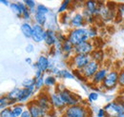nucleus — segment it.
Segmentation results:
<instances>
[{
    "label": "nucleus",
    "mask_w": 124,
    "mask_h": 117,
    "mask_svg": "<svg viewBox=\"0 0 124 117\" xmlns=\"http://www.w3.org/2000/svg\"><path fill=\"white\" fill-rule=\"evenodd\" d=\"M24 4L27 6V8L31 11V12H33V11H36V6H35V2L32 1V0H25L23 1Z\"/></svg>",
    "instance_id": "nucleus-37"
},
{
    "label": "nucleus",
    "mask_w": 124,
    "mask_h": 117,
    "mask_svg": "<svg viewBox=\"0 0 124 117\" xmlns=\"http://www.w3.org/2000/svg\"><path fill=\"white\" fill-rule=\"evenodd\" d=\"M34 90H35V88L32 87V88H22V90H21V93H20V96H19V99H18V102L19 104H23V103L29 102L30 98L32 96V94L34 93ZM31 101V100H30Z\"/></svg>",
    "instance_id": "nucleus-17"
},
{
    "label": "nucleus",
    "mask_w": 124,
    "mask_h": 117,
    "mask_svg": "<svg viewBox=\"0 0 124 117\" xmlns=\"http://www.w3.org/2000/svg\"><path fill=\"white\" fill-rule=\"evenodd\" d=\"M81 14H82L83 17H84V19H85V23H86V24H88L89 26H92L93 23H94L96 17H94L93 14L90 13L88 10H86L84 7H83V9H82Z\"/></svg>",
    "instance_id": "nucleus-21"
},
{
    "label": "nucleus",
    "mask_w": 124,
    "mask_h": 117,
    "mask_svg": "<svg viewBox=\"0 0 124 117\" xmlns=\"http://www.w3.org/2000/svg\"><path fill=\"white\" fill-rule=\"evenodd\" d=\"M26 51H28V52H31V51H33V46L31 44H29L27 47H26Z\"/></svg>",
    "instance_id": "nucleus-45"
},
{
    "label": "nucleus",
    "mask_w": 124,
    "mask_h": 117,
    "mask_svg": "<svg viewBox=\"0 0 124 117\" xmlns=\"http://www.w3.org/2000/svg\"><path fill=\"white\" fill-rule=\"evenodd\" d=\"M1 3H2V4H5V5L9 6V7H10V5H11V3H10L9 1H7V0H1Z\"/></svg>",
    "instance_id": "nucleus-46"
},
{
    "label": "nucleus",
    "mask_w": 124,
    "mask_h": 117,
    "mask_svg": "<svg viewBox=\"0 0 124 117\" xmlns=\"http://www.w3.org/2000/svg\"><path fill=\"white\" fill-rule=\"evenodd\" d=\"M21 32L26 38H31L32 35V25H31L29 22H25L20 27Z\"/></svg>",
    "instance_id": "nucleus-22"
},
{
    "label": "nucleus",
    "mask_w": 124,
    "mask_h": 117,
    "mask_svg": "<svg viewBox=\"0 0 124 117\" xmlns=\"http://www.w3.org/2000/svg\"><path fill=\"white\" fill-rule=\"evenodd\" d=\"M0 107H1V110H4L6 108H11L13 107V104L10 102V100L7 98V96H2L1 97V100H0Z\"/></svg>",
    "instance_id": "nucleus-29"
},
{
    "label": "nucleus",
    "mask_w": 124,
    "mask_h": 117,
    "mask_svg": "<svg viewBox=\"0 0 124 117\" xmlns=\"http://www.w3.org/2000/svg\"><path fill=\"white\" fill-rule=\"evenodd\" d=\"M33 19H34L35 24L44 27L47 22V15L46 14H43V13L35 12L34 15H33Z\"/></svg>",
    "instance_id": "nucleus-20"
},
{
    "label": "nucleus",
    "mask_w": 124,
    "mask_h": 117,
    "mask_svg": "<svg viewBox=\"0 0 124 117\" xmlns=\"http://www.w3.org/2000/svg\"><path fill=\"white\" fill-rule=\"evenodd\" d=\"M31 12L29 9H26L23 12V14H22V18L25 19V20H31Z\"/></svg>",
    "instance_id": "nucleus-40"
},
{
    "label": "nucleus",
    "mask_w": 124,
    "mask_h": 117,
    "mask_svg": "<svg viewBox=\"0 0 124 117\" xmlns=\"http://www.w3.org/2000/svg\"><path fill=\"white\" fill-rule=\"evenodd\" d=\"M116 18H120V20L124 22V3L117 4V15Z\"/></svg>",
    "instance_id": "nucleus-33"
},
{
    "label": "nucleus",
    "mask_w": 124,
    "mask_h": 117,
    "mask_svg": "<svg viewBox=\"0 0 124 117\" xmlns=\"http://www.w3.org/2000/svg\"><path fill=\"white\" fill-rule=\"evenodd\" d=\"M33 68L34 69H39L42 73H46L47 71H49V69L51 68L49 59L47 58L45 55H40L37 59V62L35 64H33Z\"/></svg>",
    "instance_id": "nucleus-16"
},
{
    "label": "nucleus",
    "mask_w": 124,
    "mask_h": 117,
    "mask_svg": "<svg viewBox=\"0 0 124 117\" xmlns=\"http://www.w3.org/2000/svg\"><path fill=\"white\" fill-rule=\"evenodd\" d=\"M94 51V45L92 40H88L81 44L78 45L74 49L75 54H82V55H91Z\"/></svg>",
    "instance_id": "nucleus-8"
},
{
    "label": "nucleus",
    "mask_w": 124,
    "mask_h": 117,
    "mask_svg": "<svg viewBox=\"0 0 124 117\" xmlns=\"http://www.w3.org/2000/svg\"><path fill=\"white\" fill-rule=\"evenodd\" d=\"M44 84H45V87L47 88H54V87H56L57 86V82H56V78L54 75L53 74H50L45 77V80H44Z\"/></svg>",
    "instance_id": "nucleus-24"
},
{
    "label": "nucleus",
    "mask_w": 124,
    "mask_h": 117,
    "mask_svg": "<svg viewBox=\"0 0 124 117\" xmlns=\"http://www.w3.org/2000/svg\"><path fill=\"white\" fill-rule=\"evenodd\" d=\"M26 63H29V64H31V58H26Z\"/></svg>",
    "instance_id": "nucleus-47"
},
{
    "label": "nucleus",
    "mask_w": 124,
    "mask_h": 117,
    "mask_svg": "<svg viewBox=\"0 0 124 117\" xmlns=\"http://www.w3.org/2000/svg\"><path fill=\"white\" fill-rule=\"evenodd\" d=\"M104 110L111 117H118L124 112V103L120 100V98L116 99L107 104L104 107Z\"/></svg>",
    "instance_id": "nucleus-4"
},
{
    "label": "nucleus",
    "mask_w": 124,
    "mask_h": 117,
    "mask_svg": "<svg viewBox=\"0 0 124 117\" xmlns=\"http://www.w3.org/2000/svg\"><path fill=\"white\" fill-rule=\"evenodd\" d=\"M97 117H111L108 113L106 112V110L104 109H100L97 112Z\"/></svg>",
    "instance_id": "nucleus-42"
},
{
    "label": "nucleus",
    "mask_w": 124,
    "mask_h": 117,
    "mask_svg": "<svg viewBox=\"0 0 124 117\" xmlns=\"http://www.w3.org/2000/svg\"><path fill=\"white\" fill-rule=\"evenodd\" d=\"M98 99V93H96V92H90L89 93V96H88V100L90 101V102H93V101H96Z\"/></svg>",
    "instance_id": "nucleus-41"
},
{
    "label": "nucleus",
    "mask_w": 124,
    "mask_h": 117,
    "mask_svg": "<svg viewBox=\"0 0 124 117\" xmlns=\"http://www.w3.org/2000/svg\"><path fill=\"white\" fill-rule=\"evenodd\" d=\"M91 57H92V60H94V61L100 63L103 59V51L100 50H94L93 53L91 54Z\"/></svg>",
    "instance_id": "nucleus-26"
},
{
    "label": "nucleus",
    "mask_w": 124,
    "mask_h": 117,
    "mask_svg": "<svg viewBox=\"0 0 124 117\" xmlns=\"http://www.w3.org/2000/svg\"><path fill=\"white\" fill-rule=\"evenodd\" d=\"M85 19L81 13H75L71 17V23L70 26L73 29H79V28H84L85 25Z\"/></svg>",
    "instance_id": "nucleus-13"
},
{
    "label": "nucleus",
    "mask_w": 124,
    "mask_h": 117,
    "mask_svg": "<svg viewBox=\"0 0 124 117\" xmlns=\"http://www.w3.org/2000/svg\"><path fill=\"white\" fill-rule=\"evenodd\" d=\"M20 117H31V112L29 111V110H28V109H26V110L23 111V113L21 114V116Z\"/></svg>",
    "instance_id": "nucleus-44"
},
{
    "label": "nucleus",
    "mask_w": 124,
    "mask_h": 117,
    "mask_svg": "<svg viewBox=\"0 0 124 117\" xmlns=\"http://www.w3.org/2000/svg\"><path fill=\"white\" fill-rule=\"evenodd\" d=\"M46 29L44 27L37 25V24H32V35H31V39L35 42V43H40L42 41H44V35H45Z\"/></svg>",
    "instance_id": "nucleus-11"
},
{
    "label": "nucleus",
    "mask_w": 124,
    "mask_h": 117,
    "mask_svg": "<svg viewBox=\"0 0 124 117\" xmlns=\"http://www.w3.org/2000/svg\"><path fill=\"white\" fill-rule=\"evenodd\" d=\"M91 110L86 105L78 104L67 107L63 111V117H90Z\"/></svg>",
    "instance_id": "nucleus-1"
},
{
    "label": "nucleus",
    "mask_w": 124,
    "mask_h": 117,
    "mask_svg": "<svg viewBox=\"0 0 124 117\" xmlns=\"http://www.w3.org/2000/svg\"><path fill=\"white\" fill-rule=\"evenodd\" d=\"M100 68H101L100 63H98L94 60H92L84 69L81 70V73L87 80H91L94 76V74L99 71Z\"/></svg>",
    "instance_id": "nucleus-9"
},
{
    "label": "nucleus",
    "mask_w": 124,
    "mask_h": 117,
    "mask_svg": "<svg viewBox=\"0 0 124 117\" xmlns=\"http://www.w3.org/2000/svg\"><path fill=\"white\" fill-rule=\"evenodd\" d=\"M68 40L74 45V47L86 42L89 39L88 31L86 28H79V29H71L67 34Z\"/></svg>",
    "instance_id": "nucleus-2"
},
{
    "label": "nucleus",
    "mask_w": 124,
    "mask_h": 117,
    "mask_svg": "<svg viewBox=\"0 0 124 117\" xmlns=\"http://www.w3.org/2000/svg\"><path fill=\"white\" fill-rule=\"evenodd\" d=\"M34 100H35L36 104L44 111H46L47 114L49 112H51V110H53V106H52L51 98H50V93H48L47 91H41Z\"/></svg>",
    "instance_id": "nucleus-6"
},
{
    "label": "nucleus",
    "mask_w": 124,
    "mask_h": 117,
    "mask_svg": "<svg viewBox=\"0 0 124 117\" xmlns=\"http://www.w3.org/2000/svg\"><path fill=\"white\" fill-rule=\"evenodd\" d=\"M10 8H11V10L13 11V13H14L17 17H22V12H21L20 7H19V5H18V3H17V2L11 3Z\"/></svg>",
    "instance_id": "nucleus-27"
},
{
    "label": "nucleus",
    "mask_w": 124,
    "mask_h": 117,
    "mask_svg": "<svg viewBox=\"0 0 124 117\" xmlns=\"http://www.w3.org/2000/svg\"><path fill=\"white\" fill-rule=\"evenodd\" d=\"M11 108H12L13 113L15 114V116L16 117H20L21 116V114L23 113V111L25 110L24 106H23L22 104H19V103H17V104H16V105H14V106L11 107Z\"/></svg>",
    "instance_id": "nucleus-25"
},
{
    "label": "nucleus",
    "mask_w": 124,
    "mask_h": 117,
    "mask_svg": "<svg viewBox=\"0 0 124 117\" xmlns=\"http://www.w3.org/2000/svg\"><path fill=\"white\" fill-rule=\"evenodd\" d=\"M0 117H16V116L13 113L12 108H6L4 110H1Z\"/></svg>",
    "instance_id": "nucleus-34"
},
{
    "label": "nucleus",
    "mask_w": 124,
    "mask_h": 117,
    "mask_svg": "<svg viewBox=\"0 0 124 117\" xmlns=\"http://www.w3.org/2000/svg\"><path fill=\"white\" fill-rule=\"evenodd\" d=\"M58 77L63 78V79H74L75 75H74V73H70L67 70H62V71H60V73H59Z\"/></svg>",
    "instance_id": "nucleus-31"
},
{
    "label": "nucleus",
    "mask_w": 124,
    "mask_h": 117,
    "mask_svg": "<svg viewBox=\"0 0 124 117\" xmlns=\"http://www.w3.org/2000/svg\"><path fill=\"white\" fill-rule=\"evenodd\" d=\"M35 12H39V13H43V14H48L50 12L49 8H47L45 5H42V4H38L36 6V11Z\"/></svg>",
    "instance_id": "nucleus-39"
},
{
    "label": "nucleus",
    "mask_w": 124,
    "mask_h": 117,
    "mask_svg": "<svg viewBox=\"0 0 124 117\" xmlns=\"http://www.w3.org/2000/svg\"><path fill=\"white\" fill-rule=\"evenodd\" d=\"M27 109L31 112V117H45L47 115V112L44 111L35 102L34 99L29 101L27 104Z\"/></svg>",
    "instance_id": "nucleus-10"
},
{
    "label": "nucleus",
    "mask_w": 124,
    "mask_h": 117,
    "mask_svg": "<svg viewBox=\"0 0 124 117\" xmlns=\"http://www.w3.org/2000/svg\"><path fill=\"white\" fill-rule=\"evenodd\" d=\"M118 85L120 88H124V67L119 71V76H118Z\"/></svg>",
    "instance_id": "nucleus-38"
},
{
    "label": "nucleus",
    "mask_w": 124,
    "mask_h": 117,
    "mask_svg": "<svg viewBox=\"0 0 124 117\" xmlns=\"http://www.w3.org/2000/svg\"><path fill=\"white\" fill-rule=\"evenodd\" d=\"M118 117H124V112L122 113V114H120V115H119Z\"/></svg>",
    "instance_id": "nucleus-49"
},
{
    "label": "nucleus",
    "mask_w": 124,
    "mask_h": 117,
    "mask_svg": "<svg viewBox=\"0 0 124 117\" xmlns=\"http://www.w3.org/2000/svg\"><path fill=\"white\" fill-rule=\"evenodd\" d=\"M50 98H51V103H52V106H53L54 110H63L64 111V110L67 108L56 91L51 92L50 93Z\"/></svg>",
    "instance_id": "nucleus-12"
},
{
    "label": "nucleus",
    "mask_w": 124,
    "mask_h": 117,
    "mask_svg": "<svg viewBox=\"0 0 124 117\" xmlns=\"http://www.w3.org/2000/svg\"><path fill=\"white\" fill-rule=\"evenodd\" d=\"M84 8L86 10H88L90 13H92L94 17H99V6H98V2L95 1H86L84 3Z\"/></svg>",
    "instance_id": "nucleus-18"
},
{
    "label": "nucleus",
    "mask_w": 124,
    "mask_h": 117,
    "mask_svg": "<svg viewBox=\"0 0 124 117\" xmlns=\"http://www.w3.org/2000/svg\"><path fill=\"white\" fill-rule=\"evenodd\" d=\"M74 49H75L74 45L72 44L68 39L64 43H62V52L64 53V55L66 57L71 55L72 53H74Z\"/></svg>",
    "instance_id": "nucleus-23"
},
{
    "label": "nucleus",
    "mask_w": 124,
    "mask_h": 117,
    "mask_svg": "<svg viewBox=\"0 0 124 117\" xmlns=\"http://www.w3.org/2000/svg\"><path fill=\"white\" fill-rule=\"evenodd\" d=\"M58 95L60 96L61 100L63 103L65 104L66 107H71V106H75V105H78L80 104V100L78 98L77 94H75L73 91H71L70 89L66 88H58L56 87V90H55Z\"/></svg>",
    "instance_id": "nucleus-3"
},
{
    "label": "nucleus",
    "mask_w": 124,
    "mask_h": 117,
    "mask_svg": "<svg viewBox=\"0 0 124 117\" xmlns=\"http://www.w3.org/2000/svg\"><path fill=\"white\" fill-rule=\"evenodd\" d=\"M71 17L72 16L69 15V14H67V13L62 14L61 16H60V21H61L62 24H64V25L70 24L71 23Z\"/></svg>",
    "instance_id": "nucleus-36"
},
{
    "label": "nucleus",
    "mask_w": 124,
    "mask_h": 117,
    "mask_svg": "<svg viewBox=\"0 0 124 117\" xmlns=\"http://www.w3.org/2000/svg\"><path fill=\"white\" fill-rule=\"evenodd\" d=\"M118 76H119V73L116 71L109 72L106 78L103 81V83L101 84V87L107 90L115 88L118 85Z\"/></svg>",
    "instance_id": "nucleus-7"
},
{
    "label": "nucleus",
    "mask_w": 124,
    "mask_h": 117,
    "mask_svg": "<svg viewBox=\"0 0 124 117\" xmlns=\"http://www.w3.org/2000/svg\"><path fill=\"white\" fill-rule=\"evenodd\" d=\"M108 73L109 72L107 71L106 68H100L99 71L95 73L94 76L91 79V83L95 85V86H99V85L101 86V84L103 83L104 79L106 78Z\"/></svg>",
    "instance_id": "nucleus-14"
},
{
    "label": "nucleus",
    "mask_w": 124,
    "mask_h": 117,
    "mask_svg": "<svg viewBox=\"0 0 124 117\" xmlns=\"http://www.w3.org/2000/svg\"><path fill=\"white\" fill-rule=\"evenodd\" d=\"M34 85H35V79L34 78H28L22 82V86L24 88H32V87H34Z\"/></svg>",
    "instance_id": "nucleus-30"
},
{
    "label": "nucleus",
    "mask_w": 124,
    "mask_h": 117,
    "mask_svg": "<svg viewBox=\"0 0 124 117\" xmlns=\"http://www.w3.org/2000/svg\"><path fill=\"white\" fill-rule=\"evenodd\" d=\"M44 80H45V78L43 76L40 77V78H38V79H35V85H34L35 89H41L43 87H45Z\"/></svg>",
    "instance_id": "nucleus-35"
},
{
    "label": "nucleus",
    "mask_w": 124,
    "mask_h": 117,
    "mask_svg": "<svg viewBox=\"0 0 124 117\" xmlns=\"http://www.w3.org/2000/svg\"><path fill=\"white\" fill-rule=\"evenodd\" d=\"M43 73L39 69H35V74H34V79H38V78H40V77H42L43 76Z\"/></svg>",
    "instance_id": "nucleus-43"
},
{
    "label": "nucleus",
    "mask_w": 124,
    "mask_h": 117,
    "mask_svg": "<svg viewBox=\"0 0 124 117\" xmlns=\"http://www.w3.org/2000/svg\"><path fill=\"white\" fill-rule=\"evenodd\" d=\"M71 1H63L61 3V5H60V7L58 8V11H57V13L58 14H65L70 8H71Z\"/></svg>",
    "instance_id": "nucleus-28"
},
{
    "label": "nucleus",
    "mask_w": 124,
    "mask_h": 117,
    "mask_svg": "<svg viewBox=\"0 0 124 117\" xmlns=\"http://www.w3.org/2000/svg\"><path fill=\"white\" fill-rule=\"evenodd\" d=\"M88 31V36H89V39L92 40L93 38H96L97 36V29L93 26H89V28L87 29Z\"/></svg>",
    "instance_id": "nucleus-32"
},
{
    "label": "nucleus",
    "mask_w": 124,
    "mask_h": 117,
    "mask_svg": "<svg viewBox=\"0 0 124 117\" xmlns=\"http://www.w3.org/2000/svg\"><path fill=\"white\" fill-rule=\"evenodd\" d=\"M44 42L47 46L51 48L54 47V45L57 43V33L51 29H46V32L44 35Z\"/></svg>",
    "instance_id": "nucleus-15"
},
{
    "label": "nucleus",
    "mask_w": 124,
    "mask_h": 117,
    "mask_svg": "<svg viewBox=\"0 0 124 117\" xmlns=\"http://www.w3.org/2000/svg\"><path fill=\"white\" fill-rule=\"evenodd\" d=\"M120 100H121V101H122V102L124 103V94H123V95H121V96H120Z\"/></svg>",
    "instance_id": "nucleus-48"
},
{
    "label": "nucleus",
    "mask_w": 124,
    "mask_h": 117,
    "mask_svg": "<svg viewBox=\"0 0 124 117\" xmlns=\"http://www.w3.org/2000/svg\"><path fill=\"white\" fill-rule=\"evenodd\" d=\"M21 90H22V88H14V89H12L11 91H9V92L6 94L7 98L10 100V102L13 104V106L17 104V102H18V99H19Z\"/></svg>",
    "instance_id": "nucleus-19"
},
{
    "label": "nucleus",
    "mask_w": 124,
    "mask_h": 117,
    "mask_svg": "<svg viewBox=\"0 0 124 117\" xmlns=\"http://www.w3.org/2000/svg\"><path fill=\"white\" fill-rule=\"evenodd\" d=\"M92 61L91 55H82V54H74L71 57V66L74 70L81 71Z\"/></svg>",
    "instance_id": "nucleus-5"
}]
</instances>
